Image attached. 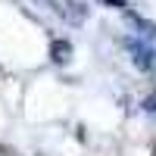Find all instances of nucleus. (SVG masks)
I'll list each match as a JSON object with an SVG mask.
<instances>
[{
    "label": "nucleus",
    "instance_id": "1",
    "mask_svg": "<svg viewBox=\"0 0 156 156\" xmlns=\"http://www.w3.org/2000/svg\"><path fill=\"white\" fill-rule=\"evenodd\" d=\"M69 53H72V47H69V44H66V41H62V44H59V41H56V44H53V47H50V56H53V59H56V62H66V59H69Z\"/></svg>",
    "mask_w": 156,
    "mask_h": 156
},
{
    "label": "nucleus",
    "instance_id": "2",
    "mask_svg": "<svg viewBox=\"0 0 156 156\" xmlns=\"http://www.w3.org/2000/svg\"><path fill=\"white\" fill-rule=\"evenodd\" d=\"M106 3H115V6H125V3H122V0H106Z\"/></svg>",
    "mask_w": 156,
    "mask_h": 156
}]
</instances>
